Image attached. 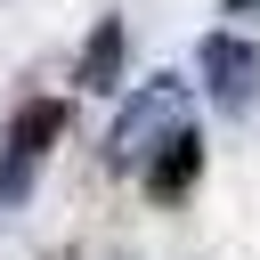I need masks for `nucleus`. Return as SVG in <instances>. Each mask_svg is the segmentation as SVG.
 <instances>
[{"label": "nucleus", "instance_id": "f257e3e1", "mask_svg": "<svg viewBox=\"0 0 260 260\" xmlns=\"http://www.w3.org/2000/svg\"><path fill=\"white\" fill-rule=\"evenodd\" d=\"M179 130H195V89H187L179 73H146V81L130 89L114 138H106V162H114V171H138V162H146L162 138H179Z\"/></svg>", "mask_w": 260, "mask_h": 260}, {"label": "nucleus", "instance_id": "f03ea898", "mask_svg": "<svg viewBox=\"0 0 260 260\" xmlns=\"http://www.w3.org/2000/svg\"><path fill=\"white\" fill-rule=\"evenodd\" d=\"M65 138V106L57 98H32V106H16V122H8V138H0V211H16L24 195H32V171H41V154Z\"/></svg>", "mask_w": 260, "mask_h": 260}, {"label": "nucleus", "instance_id": "7ed1b4c3", "mask_svg": "<svg viewBox=\"0 0 260 260\" xmlns=\"http://www.w3.org/2000/svg\"><path fill=\"white\" fill-rule=\"evenodd\" d=\"M195 73H203V98H211L219 114H252V98H260V41H244V32H203V41H195Z\"/></svg>", "mask_w": 260, "mask_h": 260}, {"label": "nucleus", "instance_id": "20e7f679", "mask_svg": "<svg viewBox=\"0 0 260 260\" xmlns=\"http://www.w3.org/2000/svg\"><path fill=\"white\" fill-rule=\"evenodd\" d=\"M195 179H203V138H195V130L162 138V146H154V154L138 162V187H146L154 203H179V195H187Z\"/></svg>", "mask_w": 260, "mask_h": 260}, {"label": "nucleus", "instance_id": "39448f33", "mask_svg": "<svg viewBox=\"0 0 260 260\" xmlns=\"http://www.w3.org/2000/svg\"><path fill=\"white\" fill-rule=\"evenodd\" d=\"M81 89H122V16H98L81 41Z\"/></svg>", "mask_w": 260, "mask_h": 260}, {"label": "nucleus", "instance_id": "423d86ee", "mask_svg": "<svg viewBox=\"0 0 260 260\" xmlns=\"http://www.w3.org/2000/svg\"><path fill=\"white\" fill-rule=\"evenodd\" d=\"M252 8H260V0H228V16H252Z\"/></svg>", "mask_w": 260, "mask_h": 260}]
</instances>
